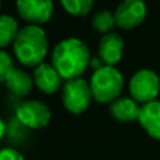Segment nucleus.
I'll return each instance as SVG.
<instances>
[{"instance_id":"9","label":"nucleus","mask_w":160,"mask_h":160,"mask_svg":"<svg viewBox=\"0 0 160 160\" xmlns=\"http://www.w3.org/2000/svg\"><path fill=\"white\" fill-rule=\"evenodd\" d=\"M124 53V39L117 32L104 34L98 44V56L107 66L118 63Z\"/></svg>"},{"instance_id":"10","label":"nucleus","mask_w":160,"mask_h":160,"mask_svg":"<svg viewBox=\"0 0 160 160\" xmlns=\"http://www.w3.org/2000/svg\"><path fill=\"white\" fill-rule=\"evenodd\" d=\"M34 82L37 87L47 94H52L61 87L62 76L58 70L49 63H41L35 68L34 72Z\"/></svg>"},{"instance_id":"15","label":"nucleus","mask_w":160,"mask_h":160,"mask_svg":"<svg viewBox=\"0 0 160 160\" xmlns=\"http://www.w3.org/2000/svg\"><path fill=\"white\" fill-rule=\"evenodd\" d=\"M61 4L69 14L82 17L90 13L94 3L93 0H62Z\"/></svg>"},{"instance_id":"2","label":"nucleus","mask_w":160,"mask_h":160,"mask_svg":"<svg viewBox=\"0 0 160 160\" xmlns=\"http://www.w3.org/2000/svg\"><path fill=\"white\" fill-rule=\"evenodd\" d=\"M13 49L17 59L25 66H38L44 63L48 52V39L44 28L39 25H25L20 30Z\"/></svg>"},{"instance_id":"3","label":"nucleus","mask_w":160,"mask_h":160,"mask_svg":"<svg viewBox=\"0 0 160 160\" xmlns=\"http://www.w3.org/2000/svg\"><path fill=\"white\" fill-rule=\"evenodd\" d=\"M124 87L122 73L114 66H102L96 70L90 79V88L93 98L96 101L105 104L119 98V94Z\"/></svg>"},{"instance_id":"7","label":"nucleus","mask_w":160,"mask_h":160,"mask_svg":"<svg viewBox=\"0 0 160 160\" xmlns=\"http://www.w3.org/2000/svg\"><path fill=\"white\" fill-rule=\"evenodd\" d=\"M17 11L22 20L31 22V25L45 24L53 14V3L49 0H20L17 2Z\"/></svg>"},{"instance_id":"8","label":"nucleus","mask_w":160,"mask_h":160,"mask_svg":"<svg viewBox=\"0 0 160 160\" xmlns=\"http://www.w3.org/2000/svg\"><path fill=\"white\" fill-rule=\"evenodd\" d=\"M115 22L124 30H131L141 24L146 17V4L142 0H125L118 4L115 13Z\"/></svg>"},{"instance_id":"16","label":"nucleus","mask_w":160,"mask_h":160,"mask_svg":"<svg viewBox=\"0 0 160 160\" xmlns=\"http://www.w3.org/2000/svg\"><path fill=\"white\" fill-rule=\"evenodd\" d=\"M93 24L94 30L98 31V32H107L117 24L115 22V16L111 13L110 10H101L100 13H97L93 17Z\"/></svg>"},{"instance_id":"21","label":"nucleus","mask_w":160,"mask_h":160,"mask_svg":"<svg viewBox=\"0 0 160 160\" xmlns=\"http://www.w3.org/2000/svg\"><path fill=\"white\" fill-rule=\"evenodd\" d=\"M0 8H2V3H0Z\"/></svg>"},{"instance_id":"17","label":"nucleus","mask_w":160,"mask_h":160,"mask_svg":"<svg viewBox=\"0 0 160 160\" xmlns=\"http://www.w3.org/2000/svg\"><path fill=\"white\" fill-rule=\"evenodd\" d=\"M14 68V62L11 59V56L7 52H4L3 49H0V83H4L6 79L8 78Z\"/></svg>"},{"instance_id":"5","label":"nucleus","mask_w":160,"mask_h":160,"mask_svg":"<svg viewBox=\"0 0 160 160\" xmlns=\"http://www.w3.org/2000/svg\"><path fill=\"white\" fill-rule=\"evenodd\" d=\"M160 90V80L159 76L153 70L142 69L138 70L131 78L129 91L135 101L148 104L156 100Z\"/></svg>"},{"instance_id":"13","label":"nucleus","mask_w":160,"mask_h":160,"mask_svg":"<svg viewBox=\"0 0 160 160\" xmlns=\"http://www.w3.org/2000/svg\"><path fill=\"white\" fill-rule=\"evenodd\" d=\"M4 84L7 86V88L11 91L13 94L18 97L27 96L34 86V80L31 79V76L27 72L20 69H14L13 72L8 75V78L6 79Z\"/></svg>"},{"instance_id":"14","label":"nucleus","mask_w":160,"mask_h":160,"mask_svg":"<svg viewBox=\"0 0 160 160\" xmlns=\"http://www.w3.org/2000/svg\"><path fill=\"white\" fill-rule=\"evenodd\" d=\"M20 32L18 22L14 17L2 14L0 16V49L6 48L14 41Z\"/></svg>"},{"instance_id":"4","label":"nucleus","mask_w":160,"mask_h":160,"mask_svg":"<svg viewBox=\"0 0 160 160\" xmlns=\"http://www.w3.org/2000/svg\"><path fill=\"white\" fill-rule=\"evenodd\" d=\"M91 98H93V94H91L90 83H87L82 78L66 80L62 88V101L69 112H84L90 105Z\"/></svg>"},{"instance_id":"1","label":"nucleus","mask_w":160,"mask_h":160,"mask_svg":"<svg viewBox=\"0 0 160 160\" xmlns=\"http://www.w3.org/2000/svg\"><path fill=\"white\" fill-rule=\"evenodd\" d=\"M90 51L87 45L79 38H66L55 47L52 52L53 68L62 79L72 80L83 75L87 65H90Z\"/></svg>"},{"instance_id":"20","label":"nucleus","mask_w":160,"mask_h":160,"mask_svg":"<svg viewBox=\"0 0 160 160\" xmlns=\"http://www.w3.org/2000/svg\"><path fill=\"white\" fill-rule=\"evenodd\" d=\"M4 131H6L4 122H3V119L0 118V139H2V138H3V135H4Z\"/></svg>"},{"instance_id":"11","label":"nucleus","mask_w":160,"mask_h":160,"mask_svg":"<svg viewBox=\"0 0 160 160\" xmlns=\"http://www.w3.org/2000/svg\"><path fill=\"white\" fill-rule=\"evenodd\" d=\"M148 135L160 141V101H152L141 107L138 118Z\"/></svg>"},{"instance_id":"18","label":"nucleus","mask_w":160,"mask_h":160,"mask_svg":"<svg viewBox=\"0 0 160 160\" xmlns=\"http://www.w3.org/2000/svg\"><path fill=\"white\" fill-rule=\"evenodd\" d=\"M0 160H24V158L18 150L4 148V149H0Z\"/></svg>"},{"instance_id":"6","label":"nucleus","mask_w":160,"mask_h":160,"mask_svg":"<svg viewBox=\"0 0 160 160\" xmlns=\"http://www.w3.org/2000/svg\"><path fill=\"white\" fill-rule=\"evenodd\" d=\"M16 117L22 125L31 129H39L49 124L51 121V110L47 104L38 100L24 101L17 107Z\"/></svg>"},{"instance_id":"19","label":"nucleus","mask_w":160,"mask_h":160,"mask_svg":"<svg viewBox=\"0 0 160 160\" xmlns=\"http://www.w3.org/2000/svg\"><path fill=\"white\" fill-rule=\"evenodd\" d=\"M102 63H104V62H102L101 59L98 58V56L90 59V65H91V68L94 69V72H96V70H98V69H101L102 66H105V65H102Z\"/></svg>"},{"instance_id":"12","label":"nucleus","mask_w":160,"mask_h":160,"mask_svg":"<svg viewBox=\"0 0 160 160\" xmlns=\"http://www.w3.org/2000/svg\"><path fill=\"white\" fill-rule=\"evenodd\" d=\"M110 112L115 119L129 122L139 118L141 107L133 98H117L110 104Z\"/></svg>"}]
</instances>
